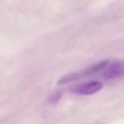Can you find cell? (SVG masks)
<instances>
[{"label":"cell","mask_w":124,"mask_h":124,"mask_svg":"<svg viewBox=\"0 0 124 124\" xmlns=\"http://www.w3.org/2000/svg\"><path fill=\"white\" fill-rule=\"evenodd\" d=\"M99 75L107 80H115L124 77V62H110L105 60L104 66L100 70Z\"/></svg>","instance_id":"1"},{"label":"cell","mask_w":124,"mask_h":124,"mask_svg":"<svg viewBox=\"0 0 124 124\" xmlns=\"http://www.w3.org/2000/svg\"><path fill=\"white\" fill-rule=\"evenodd\" d=\"M102 88V82L101 81H90V82L83 83L81 85H77L74 88V92L76 94L81 95H90L96 92H99Z\"/></svg>","instance_id":"2"}]
</instances>
